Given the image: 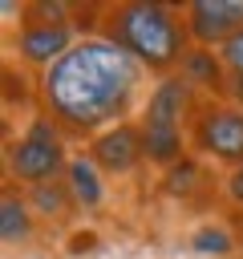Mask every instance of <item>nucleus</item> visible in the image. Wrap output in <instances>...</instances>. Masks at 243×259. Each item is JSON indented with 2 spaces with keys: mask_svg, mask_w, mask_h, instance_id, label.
<instances>
[{
  "mask_svg": "<svg viewBox=\"0 0 243 259\" xmlns=\"http://www.w3.org/2000/svg\"><path fill=\"white\" fill-rule=\"evenodd\" d=\"M40 113L57 121L65 138H97L101 130L130 121L146 105V69L101 36H81L57 65L40 73Z\"/></svg>",
  "mask_w": 243,
  "mask_h": 259,
  "instance_id": "1",
  "label": "nucleus"
},
{
  "mask_svg": "<svg viewBox=\"0 0 243 259\" xmlns=\"http://www.w3.org/2000/svg\"><path fill=\"white\" fill-rule=\"evenodd\" d=\"M101 40L117 45L130 53L150 77H174L186 49H190V28L182 16V4H162V0H113L101 4L97 32Z\"/></svg>",
  "mask_w": 243,
  "mask_h": 259,
  "instance_id": "2",
  "label": "nucleus"
},
{
  "mask_svg": "<svg viewBox=\"0 0 243 259\" xmlns=\"http://www.w3.org/2000/svg\"><path fill=\"white\" fill-rule=\"evenodd\" d=\"M194 105V89L174 73L154 81L146 105L138 109V125H142V142H146V162L158 170H170L174 162H182L190 154L186 146V117Z\"/></svg>",
  "mask_w": 243,
  "mask_h": 259,
  "instance_id": "3",
  "label": "nucleus"
},
{
  "mask_svg": "<svg viewBox=\"0 0 243 259\" xmlns=\"http://www.w3.org/2000/svg\"><path fill=\"white\" fill-rule=\"evenodd\" d=\"M186 146L194 158L235 170L243 166V109L227 97H202L194 93L190 117H186Z\"/></svg>",
  "mask_w": 243,
  "mask_h": 259,
  "instance_id": "4",
  "label": "nucleus"
},
{
  "mask_svg": "<svg viewBox=\"0 0 243 259\" xmlns=\"http://www.w3.org/2000/svg\"><path fill=\"white\" fill-rule=\"evenodd\" d=\"M73 154H65V134L57 130V121L49 113H36L8 146H4V170L8 182L16 186H40V182H57L65 178Z\"/></svg>",
  "mask_w": 243,
  "mask_h": 259,
  "instance_id": "5",
  "label": "nucleus"
},
{
  "mask_svg": "<svg viewBox=\"0 0 243 259\" xmlns=\"http://www.w3.org/2000/svg\"><path fill=\"white\" fill-rule=\"evenodd\" d=\"M85 154L97 162V170L105 178H126L134 174L142 162H146V142H142V125L130 117V121H117L109 130H101L97 138L85 142Z\"/></svg>",
  "mask_w": 243,
  "mask_h": 259,
  "instance_id": "6",
  "label": "nucleus"
},
{
  "mask_svg": "<svg viewBox=\"0 0 243 259\" xmlns=\"http://www.w3.org/2000/svg\"><path fill=\"white\" fill-rule=\"evenodd\" d=\"M190 45L219 49L243 28V0H186L182 4Z\"/></svg>",
  "mask_w": 243,
  "mask_h": 259,
  "instance_id": "7",
  "label": "nucleus"
},
{
  "mask_svg": "<svg viewBox=\"0 0 243 259\" xmlns=\"http://www.w3.org/2000/svg\"><path fill=\"white\" fill-rule=\"evenodd\" d=\"M158 186H162L166 198H174L182 206H207V202H215V186L223 190V182H215L211 162H202L194 154H186L182 162H174L170 170H162Z\"/></svg>",
  "mask_w": 243,
  "mask_h": 259,
  "instance_id": "8",
  "label": "nucleus"
},
{
  "mask_svg": "<svg viewBox=\"0 0 243 259\" xmlns=\"http://www.w3.org/2000/svg\"><path fill=\"white\" fill-rule=\"evenodd\" d=\"M77 28L73 24H20L16 28V57L24 65H36L40 73L49 65H57L73 45H77Z\"/></svg>",
  "mask_w": 243,
  "mask_h": 259,
  "instance_id": "9",
  "label": "nucleus"
},
{
  "mask_svg": "<svg viewBox=\"0 0 243 259\" xmlns=\"http://www.w3.org/2000/svg\"><path fill=\"white\" fill-rule=\"evenodd\" d=\"M178 77L202 93V97H227V69L219 61V49H202V45H190L182 65H178Z\"/></svg>",
  "mask_w": 243,
  "mask_h": 259,
  "instance_id": "10",
  "label": "nucleus"
},
{
  "mask_svg": "<svg viewBox=\"0 0 243 259\" xmlns=\"http://www.w3.org/2000/svg\"><path fill=\"white\" fill-rule=\"evenodd\" d=\"M65 182H69V190H73L77 210H97V206H105V174L97 170V162H93L85 150L69 158Z\"/></svg>",
  "mask_w": 243,
  "mask_h": 259,
  "instance_id": "11",
  "label": "nucleus"
},
{
  "mask_svg": "<svg viewBox=\"0 0 243 259\" xmlns=\"http://www.w3.org/2000/svg\"><path fill=\"white\" fill-rule=\"evenodd\" d=\"M32 227H36V214H32L24 190H16V182H8L4 194H0V239H4V247L28 243Z\"/></svg>",
  "mask_w": 243,
  "mask_h": 259,
  "instance_id": "12",
  "label": "nucleus"
},
{
  "mask_svg": "<svg viewBox=\"0 0 243 259\" xmlns=\"http://www.w3.org/2000/svg\"><path fill=\"white\" fill-rule=\"evenodd\" d=\"M24 198H28V206H32L36 219H69V214L77 210L73 190H69L65 178H57V182H40V186H28Z\"/></svg>",
  "mask_w": 243,
  "mask_h": 259,
  "instance_id": "13",
  "label": "nucleus"
},
{
  "mask_svg": "<svg viewBox=\"0 0 243 259\" xmlns=\"http://www.w3.org/2000/svg\"><path fill=\"white\" fill-rule=\"evenodd\" d=\"M190 251L194 255H215V259H227L235 247H239V239H235V231L223 223V219H202L194 231H190Z\"/></svg>",
  "mask_w": 243,
  "mask_h": 259,
  "instance_id": "14",
  "label": "nucleus"
},
{
  "mask_svg": "<svg viewBox=\"0 0 243 259\" xmlns=\"http://www.w3.org/2000/svg\"><path fill=\"white\" fill-rule=\"evenodd\" d=\"M223 202H227V210L231 214H243V166H235V170H227L223 174Z\"/></svg>",
  "mask_w": 243,
  "mask_h": 259,
  "instance_id": "15",
  "label": "nucleus"
},
{
  "mask_svg": "<svg viewBox=\"0 0 243 259\" xmlns=\"http://www.w3.org/2000/svg\"><path fill=\"white\" fill-rule=\"evenodd\" d=\"M219 61H223L227 77H243V28H239L227 45H219Z\"/></svg>",
  "mask_w": 243,
  "mask_h": 259,
  "instance_id": "16",
  "label": "nucleus"
},
{
  "mask_svg": "<svg viewBox=\"0 0 243 259\" xmlns=\"http://www.w3.org/2000/svg\"><path fill=\"white\" fill-rule=\"evenodd\" d=\"M239 251H243V235H239Z\"/></svg>",
  "mask_w": 243,
  "mask_h": 259,
  "instance_id": "17",
  "label": "nucleus"
}]
</instances>
